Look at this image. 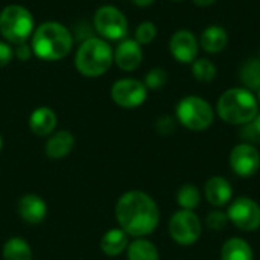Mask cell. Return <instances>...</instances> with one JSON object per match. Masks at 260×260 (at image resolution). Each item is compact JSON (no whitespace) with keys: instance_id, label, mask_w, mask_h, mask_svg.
Returning <instances> with one entry per match:
<instances>
[{"instance_id":"6da1fadb","label":"cell","mask_w":260,"mask_h":260,"mask_svg":"<svg viewBox=\"0 0 260 260\" xmlns=\"http://www.w3.org/2000/svg\"><path fill=\"white\" fill-rule=\"evenodd\" d=\"M114 212L119 227L134 239L154 233L160 222L157 203L142 190H129L123 193L117 200Z\"/></svg>"},{"instance_id":"7a4b0ae2","label":"cell","mask_w":260,"mask_h":260,"mask_svg":"<svg viewBox=\"0 0 260 260\" xmlns=\"http://www.w3.org/2000/svg\"><path fill=\"white\" fill-rule=\"evenodd\" d=\"M73 46L70 30L58 21H44L32 34L30 49L43 61H59L66 58Z\"/></svg>"},{"instance_id":"3957f363","label":"cell","mask_w":260,"mask_h":260,"mask_svg":"<svg viewBox=\"0 0 260 260\" xmlns=\"http://www.w3.org/2000/svg\"><path fill=\"white\" fill-rule=\"evenodd\" d=\"M216 114L229 125L244 126L259 114V102L253 91L244 87L225 90L216 102Z\"/></svg>"},{"instance_id":"277c9868","label":"cell","mask_w":260,"mask_h":260,"mask_svg":"<svg viewBox=\"0 0 260 260\" xmlns=\"http://www.w3.org/2000/svg\"><path fill=\"white\" fill-rule=\"evenodd\" d=\"M113 49L104 38L91 37L85 40L75 56V66L76 70L87 78H98L105 75L114 58H113Z\"/></svg>"},{"instance_id":"5b68a950","label":"cell","mask_w":260,"mask_h":260,"mask_svg":"<svg viewBox=\"0 0 260 260\" xmlns=\"http://www.w3.org/2000/svg\"><path fill=\"white\" fill-rule=\"evenodd\" d=\"M175 119L190 131H206L215 122L213 107L201 96H184L175 107Z\"/></svg>"},{"instance_id":"8992f818","label":"cell","mask_w":260,"mask_h":260,"mask_svg":"<svg viewBox=\"0 0 260 260\" xmlns=\"http://www.w3.org/2000/svg\"><path fill=\"white\" fill-rule=\"evenodd\" d=\"M34 30V17L27 8L21 5H8L0 12V34L8 43H26Z\"/></svg>"},{"instance_id":"52a82bcc","label":"cell","mask_w":260,"mask_h":260,"mask_svg":"<svg viewBox=\"0 0 260 260\" xmlns=\"http://www.w3.org/2000/svg\"><path fill=\"white\" fill-rule=\"evenodd\" d=\"M203 233V225L193 210L180 209L169 219V235L181 247L193 245Z\"/></svg>"},{"instance_id":"ba28073f","label":"cell","mask_w":260,"mask_h":260,"mask_svg":"<svg viewBox=\"0 0 260 260\" xmlns=\"http://www.w3.org/2000/svg\"><path fill=\"white\" fill-rule=\"evenodd\" d=\"M93 23L98 34L104 40L117 41L125 38L128 34V20L125 14L119 8L111 5H104L98 8L93 17Z\"/></svg>"},{"instance_id":"9c48e42d","label":"cell","mask_w":260,"mask_h":260,"mask_svg":"<svg viewBox=\"0 0 260 260\" xmlns=\"http://www.w3.org/2000/svg\"><path fill=\"white\" fill-rule=\"evenodd\" d=\"M229 222L241 232H256L260 229V206L248 197H239L227 209Z\"/></svg>"},{"instance_id":"30bf717a","label":"cell","mask_w":260,"mask_h":260,"mask_svg":"<svg viewBox=\"0 0 260 260\" xmlns=\"http://www.w3.org/2000/svg\"><path fill=\"white\" fill-rule=\"evenodd\" d=\"M148 98L146 85L134 78H123L113 84L111 87V99L116 105L133 110L145 104Z\"/></svg>"},{"instance_id":"8fae6325","label":"cell","mask_w":260,"mask_h":260,"mask_svg":"<svg viewBox=\"0 0 260 260\" xmlns=\"http://www.w3.org/2000/svg\"><path fill=\"white\" fill-rule=\"evenodd\" d=\"M230 168L241 178H251L260 169L259 149L251 143H239L230 152Z\"/></svg>"},{"instance_id":"7c38bea8","label":"cell","mask_w":260,"mask_h":260,"mask_svg":"<svg viewBox=\"0 0 260 260\" xmlns=\"http://www.w3.org/2000/svg\"><path fill=\"white\" fill-rule=\"evenodd\" d=\"M169 52L175 61L181 64H192L198 58L200 52L198 37L189 29L175 30L169 40Z\"/></svg>"},{"instance_id":"4fadbf2b","label":"cell","mask_w":260,"mask_h":260,"mask_svg":"<svg viewBox=\"0 0 260 260\" xmlns=\"http://www.w3.org/2000/svg\"><path fill=\"white\" fill-rule=\"evenodd\" d=\"M114 62L123 72H134L143 61L142 46L136 40H123L113 53Z\"/></svg>"},{"instance_id":"5bb4252c","label":"cell","mask_w":260,"mask_h":260,"mask_svg":"<svg viewBox=\"0 0 260 260\" xmlns=\"http://www.w3.org/2000/svg\"><path fill=\"white\" fill-rule=\"evenodd\" d=\"M204 197H206L209 204H212L216 209H221V207L227 206L232 201L233 187H232V184H230V181L227 178L215 175V177H210L206 181Z\"/></svg>"},{"instance_id":"9a60e30c","label":"cell","mask_w":260,"mask_h":260,"mask_svg":"<svg viewBox=\"0 0 260 260\" xmlns=\"http://www.w3.org/2000/svg\"><path fill=\"white\" fill-rule=\"evenodd\" d=\"M17 210H18L20 218L30 225H37V224L43 222L47 215V206H46L44 200L34 193L21 197L18 200Z\"/></svg>"},{"instance_id":"2e32d148","label":"cell","mask_w":260,"mask_h":260,"mask_svg":"<svg viewBox=\"0 0 260 260\" xmlns=\"http://www.w3.org/2000/svg\"><path fill=\"white\" fill-rule=\"evenodd\" d=\"M73 148H75V136L67 129H61L49 136L44 145V152L47 157L53 160H59L69 155L73 151Z\"/></svg>"},{"instance_id":"e0dca14e","label":"cell","mask_w":260,"mask_h":260,"mask_svg":"<svg viewBox=\"0 0 260 260\" xmlns=\"http://www.w3.org/2000/svg\"><path fill=\"white\" fill-rule=\"evenodd\" d=\"M198 41H200V49H203L207 53L215 55V53H221L222 50H225L229 44V34L222 26L210 24L201 32Z\"/></svg>"},{"instance_id":"ac0fdd59","label":"cell","mask_w":260,"mask_h":260,"mask_svg":"<svg viewBox=\"0 0 260 260\" xmlns=\"http://www.w3.org/2000/svg\"><path fill=\"white\" fill-rule=\"evenodd\" d=\"M29 128L38 137L50 136L56 128V114L49 107H40L29 117Z\"/></svg>"},{"instance_id":"d6986e66","label":"cell","mask_w":260,"mask_h":260,"mask_svg":"<svg viewBox=\"0 0 260 260\" xmlns=\"http://www.w3.org/2000/svg\"><path fill=\"white\" fill-rule=\"evenodd\" d=\"M128 235L119 227V229H111L108 230L102 239H101V250L105 256H110V257H116V256H120L123 251H126L128 248Z\"/></svg>"},{"instance_id":"ffe728a7","label":"cell","mask_w":260,"mask_h":260,"mask_svg":"<svg viewBox=\"0 0 260 260\" xmlns=\"http://www.w3.org/2000/svg\"><path fill=\"white\" fill-rule=\"evenodd\" d=\"M221 260H254V253L245 239L230 238L221 248Z\"/></svg>"},{"instance_id":"44dd1931","label":"cell","mask_w":260,"mask_h":260,"mask_svg":"<svg viewBox=\"0 0 260 260\" xmlns=\"http://www.w3.org/2000/svg\"><path fill=\"white\" fill-rule=\"evenodd\" d=\"M126 257L128 260H160V254L151 241L145 238H136L128 244Z\"/></svg>"},{"instance_id":"7402d4cb","label":"cell","mask_w":260,"mask_h":260,"mask_svg":"<svg viewBox=\"0 0 260 260\" xmlns=\"http://www.w3.org/2000/svg\"><path fill=\"white\" fill-rule=\"evenodd\" d=\"M239 79L242 87L250 91H257L260 88V58L253 56L245 59L239 70Z\"/></svg>"},{"instance_id":"603a6c76","label":"cell","mask_w":260,"mask_h":260,"mask_svg":"<svg viewBox=\"0 0 260 260\" xmlns=\"http://www.w3.org/2000/svg\"><path fill=\"white\" fill-rule=\"evenodd\" d=\"M5 260H32V250L21 238H11L5 242L2 250Z\"/></svg>"},{"instance_id":"cb8c5ba5","label":"cell","mask_w":260,"mask_h":260,"mask_svg":"<svg viewBox=\"0 0 260 260\" xmlns=\"http://www.w3.org/2000/svg\"><path fill=\"white\" fill-rule=\"evenodd\" d=\"M177 203L183 210H195L201 203V192L195 184H183L177 192Z\"/></svg>"},{"instance_id":"d4e9b609","label":"cell","mask_w":260,"mask_h":260,"mask_svg":"<svg viewBox=\"0 0 260 260\" xmlns=\"http://www.w3.org/2000/svg\"><path fill=\"white\" fill-rule=\"evenodd\" d=\"M192 75L198 82L203 84H210L218 73V69L213 61L209 58H197L192 64Z\"/></svg>"},{"instance_id":"484cf974","label":"cell","mask_w":260,"mask_h":260,"mask_svg":"<svg viewBox=\"0 0 260 260\" xmlns=\"http://www.w3.org/2000/svg\"><path fill=\"white\" fill-rule=\"evenodd\" d=\"M166 82H168V73L161 67L151 69L146 73L145 81H143V84L146 85L148 90H160V88H163L166 85Z\"/></svg>"},{"instance_id":"4316f807","label":"cell","mask_w":260,"mask_h":260,"mask_svg":"<svg viewBox=\"0 0 260 260\" xmlns=\"http://www.w3.org/2000/svg\"><path fill=\"white\" fill-rule=\"evenodd\" d=\"M155 37H157V26L152 21H142L136 27V41L140 46L152 43Z\"/></svg>"},{"instance_id":"83f0119b","label":"cell","mask_w":260,"mask_h":260,"mask_svg":"<svg viewBox=\"0 0 260 260\" xmlns=\"http://www.w3.org/2000/svg\"><path fill=\"white\" fill-rule=\"evenodd\" d=\"M206 224L210 230H215V232H221L227 227L229 224V216H227V212L221 210V209H216L213 212H210L207 216H206Z\"/></svg>"},{"instance_id":"f1b7e54d","label":"cell","mask_w":260,"mask_h":260,"mask_svg":"<svg viewBox=\"0 0 260 260\" xmlns=\"http://www.w3.org/2000/svg\"><path fill=\"white\" fill-rule=\"evenodd\" d=\"M175 120H177L175 117L168 116V114L158 117L157 122H155V129H157V133H160L161 136H169V134H172V133L175 131V126H177V122H175Z\"/></svg>"},{"instance_id":"f546056e","label":"cell","mask_w":260,"mask_h":260,"mask_svg":"<svg viewBox=\"0 0 260 260\" xmlns=\"http://www.w3.org/2000/svg\"><path fill=\"white\" fill-rule=\"evenodd\" d=\"M12 56H14V52H12L9 43L0 41V69L8 66L12 61Z\"/></svg>"},{"instance_id":"4dcf8cb0","label":"cell","mask_w":260,"mask_h":260,"mask_svg":"<svg viewBox=\"0 0 260 260\" xmlns=\"http://www.w3.org/2000/svg\"><path fill=\"white\" fill-rule=\"evenodd\" d=\"M14 55H15L18 59H21V61H27V59H30V56H32L34 53H32V49H30L26 43H21V44H17V49H15Z\"/></svg>"},{"instance_id":"1f68e13d","label":"cell","mask_w":260,"mask_h":260,"mask_svg":"<svg viewBox=\"0 0 260 260\" xmlns=\"http://www.w3.org/2000/svg\"><path fill=\"white\" fill-rule=\"evenodd\" d=\"M197 6H200V8H209V6H212L213 3H216L218 0H192Z\"/></svg>"},{"instance_id":"d6a6232c","label":"cell","mask_w":260,"mask_h":260,"mask_svg":"<svg viewBox=\"0 0 260 260\" xmlns=\"http://www.w3.org/2000/svg\"><path fill=\"white\" fill-rule=\"evenodd\" d=\"M136 6H140V8H146L149 5H152L155 0H131Z\"/></svg>"},{"instance_id":"836d02e7","label":"cell","mask_w":260,"mask_h":260,"mask_svg":"<svg viewBox=\"0 0 260 260\" xmlns=\"http://www.w3.org/2000/svg\"><path fill=\"white\" fill-rule=\"evenodd\" d=\"M251 125H253V128H254V131L257 133V136L260 137V113L254 117V120L251 122Z\"/></svg>"},{"instance_id":"e575fe53","label":"cell","mask_w":260,"mask_h":260,"mask_svg":"<svg viewBox=\"0 0 260 260\" xmlns=\"http://www.w3.org/2000/svg\"><path fill=\"white\" fill-rule=\"evenodd\" d=\"M256 98H257V102H259V107H260V88L256 91Z\"/></svg>"},{"instance_id":"d590c367","label":"cell","mask_w":260,"mask_h":260,"mask_svg":"<svg viewBox=\"0 0 260 260\" xmlns=\"http://www.w3.org/2000/svg\"><path fill=\"white\" fill-rule=\"evenodd\" d=\"M2 148H3V139H2V134H0V151H2Z\"/></svg>"},{"instance_id":"8d00e7d4","label":"cell","mask_w":260,"mask_h":260,"mask_svg":"<svg viewBox=\"0 0 260 260\" xmlns=\"http://www.w3.org/2000/svg\"><path fill=\"white\" fill-rule=\"evenodd\" d=\"M171 2H183V0H171Z\"/></svg>"},{"instance_id":"74e56055","label":"cell","mask_w":260,"mask_h":260,"mask_svg":"<svg viewBox=\"0 0 260 260\" xmlns=\"http://www.w3.org/2000/svg\"><path fill=\"white\" fill-rule=\"evenodd\" d=\"M259 58H260V50H259Z\"/></svg>"}]
</instances>
